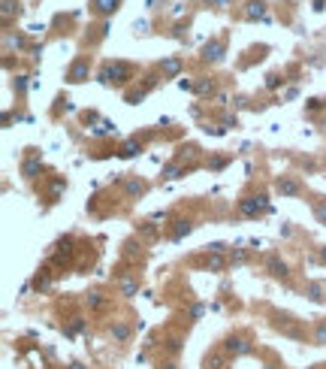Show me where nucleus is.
<instances>
[{
	"instance_id": "nucleus-8",
	"label": "nucleus",
	"mask_w": 326,
	"mask_h": 369,
	"mask_svg": "<svg viewBox=\"0 0 326 369\" xmlns=\"http://www.w3.org/2000/svg\"><path fill=\"white\" fill-rule=\"evenodd\" d=\"M269 270H272V275L284 278V275H287V263H284V260H278V257H269Z\"/></svg>"
},
{
	"instance_id": "nucleus-22",
	"label": "nucleus",
	"mask_w": 326,
	"mask_h": 369,
	"mask_svg": "<svg viewBox=\"0 0 326 369\" xmlns=\"http://www.w3.org/2000/svg\"><path fill=\"white\" fill-rule=\"evenodd\" d=\"M70 369H85V366H82V363H72V366H70Z\"/></svg>"
},
{
	"instance_id": "nucleus-3",
	"label": "nucleus",
	"mask_w": 326,
	"mask_h": 369,
	"mask_svg": "<svg viewBox=\"0 0 326 369\" xmlns=\"http://www.w3.org/2000/svg\"><path fill=\"white\" fill-rule=\"evenodd\" d=\"M224 348H227V354H235V357H239V354H248V351H251V345H248L245 339H239V336H230Z\"/></svg>"
},
{
	"instance_id": "nucleus-11",
	"label": "nucleus",
	"mask_w": 326,
	"mask_h": 369,
	"mask_svg": "<svg viewBox=\"0 0 326 369\" xmlns=\"http://www.w3.org/2000/svg\"><path fill=\"white\" fill-rule=\"evenodd\" d=\"M263 12H266L263 3H251V6H248V19H263Z\"/></svg>"
},
{
	"instance_id": "nucleus-24",
	"label": "nucleus",
	"mask_w": 326,
	"mask_h": 369,
	"mask_svg": "<svg viewBox=\"0 0 326 369\" xmlns=\"http://www.w3.org/2000/svg\"><path fill=\"white\" fill-rule=\"evenodd\" d=\"M323 260H326V248H323Z\"/></svg>"
},
{
	"instance_id": "nucleus-10",
	"label": "nucleus",
	"mask_w": 326,
	"mask_h": 369,
	"mask_svg": "<svg viewBox=\"0 0 326 369\" xmlns=\"http://www.w3.org/2000/svg\"><path fill=\"white\" fill-rule=\"evenodd\" d=\"M221 55H224V46H221V43H211V46H206V58H211V61H221Z\"/></svg>"
},
{
	"instance_id": "nucleus-19",
	"label": "nucleus",
	"mask_w": 326,
	"mask_h": 369,
	"mask_svg": "<svg viewBox=\"0 0 326 369\" xmlns=\"http://www.w3.org/2000/svg\"><path fill=\"white\" fill-rule=\"evenodd\" d=\"M317 342L326 345V327H317Z\"/></svg>"
},
{
	"instance_id": "nucleus-12",
	"label": "nucleus",
	"mask_w": 326,
	"mask_h": 369,
	"mask_svg": "<svg viewBox=\"0 0 326 369\" xmlns=\"http://www.w3.org/2000/svg\"><path fill=\"white\" fill-rule=\"evenodd\" d=\"M121 154H124V157H133V154H139V143H127V146L121 148Z\"/></svg>"
},
{
	"instance_id": "nucleus-13",
	"label": "nucleus",
	"mask_w": 326,
	"mask_h": 369,
	"mask_svg": "<svg viewBox=\"0 0 326 369\" xmlns=\"http://www.w3.org/2000/svg\"><path fill=\"white\" fill-rule=\"evenodd\" d=\"M142 191H145L142 182H127V194H142Z\"/></svg>"
},
{
	"instance_id": "nucleus-5",
	"label": "nucleus",
	"mask_w": 326,
	"mask_h": 369,
	"mask_svg": "<svg viewBox=\"0 0 326 369\" xmlns=\"http://www.w3.org/2000/svg\"><path fill=\"white\" fill-rule=\"evenodd\" d=\"M109 336H112L115 342H124L127 336H130V327H127V324H112V327H109Z\"/></svg>"
},
{
	"instance_id": "nucleus-1",
	"label": "nucleus",
	"mask_w": 326,
	"mask_h": 369,
	"mask_svg": "<svg viewBox=\"0 0 326 369\" xmlns=\"http://www.w3.org/2000/svg\"><path fill=\"white\" fill-rule=\"evenodd\" d=\"M130 79V67H124V64H109L103 70V82H127Z\"/></svg>"
},
{
	"instance_id": "nucleus-21",
	"label": "nucleus",
	"mask_w": 326,
	"mask_h": 369,
	"mask_svg": "<svg viewBox=\"0 0 326 369\" xmlns=\"http://www.w3.org/2000/svg\"><path fill=\"white\" fill-rule=\"evenodd\" d=\"M178 175V167H166V179H175Z\"/></svg>"
},
{
	"instance_id": "nucleus-23",
	"label": "nucleus",
	"mask_w": 326,
	"mask_h": 369,
	"mask_svg": "<svg viewBox=\"0 0 326 369\" xmlns=\"http://www.w3.org/2000/svg\"><path fill=\"white\" fill-rule=\"evenodd\" d=\"M163 369H175V366H172V363H169V366H163Z\"/></svg>"
},
{
	"instance_id": "nucleus-9",
	"label": "nucleus",
	"mask_w": 326,
	"mask_h": 369,
	"mask_svg": "<svg viewBox=\"0 0 326 369\" xmlns=\"http://www.w3.org/2000/svg\"><path fill=\"white\" fill-rule=\"evenodd\" d=\"M206 369H224V354H206Z\"/></svg>"
},
{
	"instance_id": "nucleus-17",
	"label": "nucleus",
	"mask_w": 326,
	"mask_h": 369,
	"mask_svg": "<svg viewBox=\"0 0 326 369\" xmlns=\"http://www.w3.org/2000/svg\"><path fill=\"white\" fill-rule=\"evenodd\" d=\"M209 267H211V270H221V267H224V257H217V254H214V257L209 260Z\"/></svg>"
},
{
	"instance_id": "nucleus-15",
	"label": "nucleus",
	"mask_w": 326,
	"mask_h": 369,
	"mask_svg": "<svg viewBox=\"0 0 326 369\" xmlns=\"http://www.w3.org/2000/svg\"><path fill=\"white\" fill-rule=\"evenodd\" d=\"M314 215L326 224V203H317V206H314Z\"/></svg>"
},
{
	"instance_id": "nucleus-18",
	"label": "nucleus",
	"mask_w": 326,
	"mask_h": 369,
	"mask_svg": "<svg viewBox=\"0 0 326 369\" xmlns=\"http://www.w3.org/2000/svg\"><path fill=\"white\" fill-rule=\"evenodd\" d=\"M163 70H166V73H175V70H178V61H175V58L166 61V64H163Z\"/></svg>"
},
{
	"instance_id": "nucleus-16",
	"label": "nucleus",
	"mask_w": 326,
	"mask_h": 369,
	"mask_svg": "<svg viewBox=\"0 0 326 369\" xmlns=\"http://www.w3.org/2000/svg\"><path fill=\"white\" fill-rule=\"evenodd\" d=\"M36 167H40V161H27V164H24V175H33Z\"/></svg>"
},
{
	"instance_id": "nucleus-14",
	"label": "nucleus",
	"mask_w": 326,
	"mask_h": 369,
	"mask_svg": "<svg viewBox=\"0 0 326 369\" xmlns=\"http://www.w3.org/2000/svg\"><path fill=\"white\" fill-rule=\"evenodd\" d=\"M175 224H178V227H175V239H178L181 233H190V224H187V221H175Z\"/></svg>"
},
{
	"instance_id": "nucleus-4",
	"label": "nucleus",
	"mask_w": 326,
	"mask_h": 369,
	"mask_svg": "<svg viewBox=\"0 0 326 369\" xmlns=\"http://www.w3.org/2000/svg\"><path fill=\"white\" fill-rule=\"evenodd\" d=\"M239 209H242L245 215H257V212H263V209H266V200H263V197H251V200H242Z\"/></svg>"
},
{
	"instance_id": "nucleus-6",
	"label": "nucleus",
	"mask_w": 326,
	"mask_h": 369,
	"mask_svg": "<svg viewBox=\"0 0 326 369\" xmlns=\"http://www.w3.org/2000/svg\"><path fill=\"white\" fill-rule=\"evenodd\" d=\"M94 9H97L100 15H112V12L118 9V0H94Z\"/></svg>"
},
{
	"instance_id": "nucleus-2",
	"label": "nucleus",
	"mask_w": 326,
	"mask_h": 369,
	"mask_svg": "<svg viewBox=\"0 0 326 369\" xmlns=\"http://www.w3.org/2000/svg\"><path fill=\"white\" fill-rule=\"evenodd\" d=\"M275 188L281 191V194H290V197H296L299 191H302V188H299V182H296V179H290V175H281V179L275 182Z\"/></svg>"
},
{
	"instance_id": "nucleus-20",
	"label": "nucleus",
	"mask_w": 326,
	"mask_h": 369,
	"mask_svg": "<svg viewBox=\"0 0 326 369\" xmlns=\"http://www.w3.org/2000/svg\"><path fill=\"white\" fill-rule=\"evenodd\" d=\"M136 291V282H130V278H127V282H124V294H133Z\"/></svg>"
},
{
	"instance_id": "nucleus-7",
	"label": "nucleus",
	"mask_w": 326,
	"mask_h": 369,
	"mask_svg": "<svg viewBox=\"0 0 326 369\" xmlns=\"http://www.w3.org/2000/svg\"><path fill=\"white\" fill-rule=\"evenodd\" d=\"M88 76V64L85 61H76L72 64V70H70V82H82Z\"/></svg>"
}]
</instances>
